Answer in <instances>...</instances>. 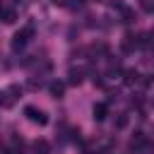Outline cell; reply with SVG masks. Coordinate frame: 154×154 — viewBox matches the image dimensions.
Returning <instances> with one entry per match:
<instances>
[{"mask_svg":"<svg viewBox=\"0 0 154 154\" xmlns=\"http://www.w3.org/2000/svg\"><path fill=\"white\" fill-rule=\"evenodd\" d=\"M140 5L144 12H154V0H140Z\"/></svg>","mask_w":154,"mask_h":154,"instance_id":"8fae6325","label":"cell"},{"mask_svg":"<svg viewBox=\"0 0 154 154\" xmlns=\"http://www.w3.org/2000/svg\"><path fill=\"white\" fill-rule=\"evenodd\" d=\"M48 89H51V96H55V99H60V96L65 94V84H63V82H51Z\"/></svg>","mask_w":154,"mask_h":154,"instance_id":"8992f818","label":"cell"},{"mask_svg":"<svg viewBox=\"0 0 154 154\" xmlns=\"http://www.w3.org/2000/svg\"><path fill=\"white\" fill-rule=\"evenodd\" d=\"M140 77H142V75H140L137 70H125V72H123V82H125L128 87L137 84V82H140Z\"/></svg>","mask_w":154,"mask_h":154,"instance_id":"277c9868","label":"cell"},{"mask_svg":"<svg viewBox=\"0 0 154 154\" xmlns=\"http://www.w3.org/2000/svg\"><path fill=\"white\" fill-rule=\"evenodd\" d=\"M53 2H55V5H67L65 0H53Z\"/></svg>","mask_w":154,"mask_h":154,"instance_id":"5bb4252c","label":"cell"},{"mask_svg":"<svg viewBox=\"0 0 154 154\" xmlns=\"http://www.w3.org/2000/svg\"><path fill=\"white\" fill-rule=\"evenodd\" d=\"M120 14H123V22H125V24H130V22L135 19V12H132L130 7H123V10H120Z\"/></svg>","mask_w":154,"mask_h":154,"instance_id":"9c48e42d","label":"cell"},{"mask_svg":"<svg viewBox=\"0 0 154 154\" xmlns=\"http://www.w3.org/2000/svg\"><path fill=\"white\" fill-rule=\"evenodd\" d=\"M94 120H103L106 116H108V106L106 103H94Z\"/></svg>","mask_w":154,"mask_h":154,"instance_id":"5b68a950","label":"cell"},{"mask_svg":"<svg viewBox=\"0 0 154 154\" xmlns=\"http://www.w3.org/2000/svg\"><path fill=\"white\" fill-rule=\"evenodd\" d=\"M67 77H70V84H79V82H82V77H84V70H82V67H77V70L72 67Z\"/></svg>","mask_w":154,"mask_h":154,"instance_id":"52a82bcc","label":"cell"},{"mask_svg":"<svg viewBox=\"0 0 154 154\" xmlns=\"http://www.w3.org/2000/svg\"><path fill=\"white\" fill-rule=\"evenodd\" d=\"M31 26H26V29H22V31H17L14 36H12V48L14 51H19V48H24L26 46V41H29V36H31Z\"/></svg>","mask_w":154,"mask_h":154,"instance_id":"7a4b0ae2","label":"cell"},{"mask_svg":"<svg viewBox=\"0 0 154 154\" xmlns=\"http://www.w3.org/2000/svg\"><path fill=\"white\" fill-rule=\"evenodd\" d=\"M111 7H116V10H123V7H125V5H123V2H120V0H113V2H111Z\"/></svg>","mask_w":154,"mask_h":154,"instance_id":"4fadbf2b","label":"cell"},{"mask_svg":"<svg viewBox=\"0 0 154 154\" xmlns=\"http://www.w3.org/2000/svg\"><path fill=\"white\" fill-rule=\"evenodd\" d=\"M125 125H128V116H125V113H120V116L116 118V128H125Z\"/></svg>","mask_w":154,"mask_h":154,"instance_id":"7c38bea8","label":"cell"},{"mask_svg":"<svg viewBox=\"0 0 154 154\" xmlns=\"http://www.w3.org/2000/svg\"><path fill=\"white\" fill-rule=\"evenodd\" d=\"M24 116H26L31 123H38V125H46V123H48V116H46L41 108H36V106H24Z\"/></svg>","mask_w":154,"mask_h":154,"instance_id":"6da1fadb","label":"cell"},{"mask_svg":"<svg viewBox=\"0 0 154 154\" xmlns=\"http://www.w3.org/2000/svg\"><path fill=\"white\" fill-rule=\"evenodd\" d=\"M0 12H2V0H0Z\"/></svg>","mask_w":154,"mask_h":154,"instance_id":"9a60e30c","label":"cell"},{"mask_svg":"<svg viewBox=\"0 0 154 154\" xmlns=\"http://www.w3.org/2000/svg\"><path fill=\"white\" fill-rule=\"evenodd\" d=\"M34 149H36V154H48V144L41 140V142H36L34 144Z\"/></svg>","mask_w":154,"mask_h":154,"instance_id":"30bf717a","label":"cell"},{"mask_svg":"<svg viewBox=\"0 0 154 154\" xmlns=\"http://www.w3.org/2000/svg\"><path fill=\"white\" fill-rule=\"evenodd\" d=\"M0 17H2V22H5V24H12V22L17 19L14 10H2V12H0Z\"/></svg>","mask_w":154,"mask_h":154,"instance_id":"ba28073f","label":"cell"},{"mask_svg":"<svg viewBox=\"0 0 154 154\" xmlns=\"http://www.w3.org/2000/svg\"><path fill=\"white\" fill-rule=\"evenodd\" d=\"M135 48H140V36H135V34H128V36L123 38V51H125V53H132Z\"/></svg>","mask_w":154,"mask_h":154,"instance_id":"3957f363","label":"cell"}]
</instances>
